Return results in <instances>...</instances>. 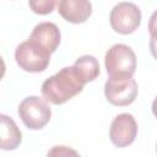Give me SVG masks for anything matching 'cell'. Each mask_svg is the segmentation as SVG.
I'll use <instances>...</instances> for the list:
<instances>
[{
    "instance_id": "12",
    "label": "cell",
    "mask_w": 157,
    "mask_h": 157,
    "mask_svg": "<svg viewBox=\"0 0 157 157\" xmlns=\"http://www.w3.org/2000/svg\"><path fill=\"white\" fill-rule=\"evenodd\" d=\"M56 0H28L29 9L37 15L52 13L55 7Z\"/></svg>"
},
{
    "instance_id": "6",
    "label": "cell",
    "mask_w": 157,
    "mask_h": 157,
    "mask_svg": "<svg viewBox=\"0 0 157 157\" xmlns=\"http://www.w3.org/2000/svg\"><path fill=\"white\" fill-rule=\"evenodd\" d=\"M107 101L118 107L131 104L137 96V83L131 77H109L104 85Z\"/></svg>"
},
{
    "instance_id": "9",
    "label": "cell",
    "mask_w": 157,
    "mask_h": 157,
    "mask_svg": "<svg viewBox=\"0 0 157 157\" xmlns=\"http://www.w3.org/2000/svg\"><path fill=\"white\" fill-rule=\"evenodd\" d=\"M29 39L39 43L40 45L47 48L50 53H54L60 44L61 34H60V29L55 23L42 22L33 28Z\"/></svg>"
},
{
    "instance_id": "13",
    "label": "cell",
    "mask_w": 157,
    "mask_h": 157,
    "mask_svg": "<svg viewBox=\"0 0 157 157\" xmlns=\"http://www.w3.org/2000/svg\"><path fill=\"white\" fill-rule=\"evenodd\" d=\"M67 155H74L76 156L77 152L74 150L67 148L66 146H55L53 150L48 152V156H67Z\"/></svg>"
},
{
    "instance_id": "11",
    "label": "cell",
    "mask_w": 157,
    "mask_h": 157,
    "mask_svg": "<svg viewBox=\"0 0 157 157\" xmlns=\"http://www.w3.org/2000/svg\"><path fill=\"white\" fill-rule=\"evenodd\" d=\"M72 69L76 76L78 77V80L83 85L96 80L99 75V64L97 59L92 55H83L78 58L74 63Z\"/></svg>"
},
{
    "instance_id": "8",
    "label": "cell",
    "mask_w": 157,
    "mask_h": 157,
    "mask_svg": "<svg viewBox=\"0 0 157 157\" xmlns=\"http://www.w3.org/2000/svg\"><path fill=\"white\" fill-rule=\"evenodd\" d=\"M58 12L67 22L83 23L92 13L90 0H59Z\"/></svg>"
},
{
    "instance_id": "14",
    "label": "cell",
    "mask_w": 157,
    "mask_h": 157,
    "mask_svg": "<svg viewBox=\"0 0 157 157\" xmlns=\"http://www.w3.org/2000/svg\"><path fill=\"white\" fill-rule=\"evenodd\" d=\"M148 32L150 36H157V10L151 15L148 20Z\"/></svg>"
},
{
    "instance_id": "15",
    "label": "cell",
    "mask_w": 157,
    "mask_h": 157,
    "mask_svg": "<svg viewBox=\"0 0 157 157\" xmlns=\"http://www.w3.org/2000/svg\"><path fill=\"white\" fill-rule=\"evenodd\" d=\"M150 50L155 59H157V36H151L150 38Z\"/></svg>"
},
{
    "instance_id": "16",
    "label": "cell",
    "mask_w": 157,
    "mask_h": 157,
    "mask_svg": "<svg viewBox=\"0 0 157 157\" xmlns=\"http://www.w3.org/2000/svg\"><path fill=\"white\" fill-rule=\"evenodd\" d=\"M152 113H153V115L157 118V97L153 99V102H152Z\"/></svg>"
},
{
    "instance_id": "5",
    "label": "cell",
    "mask_w": 157,
    "mask_h": 157,
    "mask_svg": "<svg viewBox=\"0 0 157 157\" xmlns=\"http://www.w3.org/2000/svg\"><path fill=\"white\" fill-rule=\"evenodd\" d=\"M109 22L117 33L130 34L140 27L141 11L132 2H119L112 9Z\"/></svg>"
},
{
    "instance_id": "17",
    "label": "cell",
    "mask_w": 157,
    "mask_h": 157,
    "mask_svg": "<svg viewBox=\"0 0 157 157\" xmlns=\"http://www.w3.org/2000/svg\"><path fill=\"white\" fill-rule=\"evenodd\" d=\"M156 150H157V147H156Z\"/></svg>"
},
{
    "instance_id": "3",
    "label": "cell",
    "mask_w": 157,
    "mask_h": 157,
    "mask_svg": "<svg viewBox=\"0 0 157 157\" xmlns=\"http://www.w3.org/2000/svg\"><path fill=\"white\" fill-rule=\"evenodd\" d=\"M104 65L109 77H131L136 70V55L125 44H114L108 49Z\"/></svg>"
},
{
    "instance_id": "4",
    "label": "cell",
    "mask_w": 157,
    "mask_h": 157,
    "mask_svg": "<svg viewBox=\"0 0 157 157\" xmlns=\"http://www.w3.org/2000/svg\"><path fill=\"white\" fill-rule=\"evenodd\" d=\"M18 115L22 123L31 130H39L44 128L52 117L49 104L37 96L26 97L18 105Z\"/></svg>"
},
{
    "instance_id": "10",
    "label": "cell",
    "mask_w": 157,
    "mask_h": 157,
    "mask_svg": "<svg viewBox=\"0 0 157 157\" xmlns=\"http://www.w3.org/2000/svg\"><path fill=\"white\" fill-rule=\"evenodd\" d=\"M1 150L10 151L20 146L22 141V132L16 123L7 115L1 114Z\"/></svg>"
},
{
    "instance_id": "1",
    "label": "cell",
    "mask_w": 157,
    "mask_h": 157,
    "mask_svg": "<svg viewBox=\"0 0 157 157\" xmlns=\"http://www.w3.org/2000/svg\"><path fill=\"white\" fill-rule=\"evenodd\" d=\"M83 90V83L76 76L72 66L63 67L42 85V94L52 104H64Z\"/></svg>"
},
{
    "instance_id": "7",
    "label": "cell",
    "mask_w": 157,
    "mask_h": 157,
    "mask_svg": "<svg viewBox=\"0 0 157 157\" xmlns=\"http://www.w3.org/2000/svg\"><path fill=\"white\" fill-rule=\"evenodd\" d=\"M137 135V123L129 113H121L114 118L109 129V137L114 146L126 147L131 145Z\"/></svg>"
},
{
    "instance_id": "2",
    "label": "cell",
    "mask_w": 157,
    "mask_h": 157,
    "mask_svg": "<svg viewBox=\"0 0 157 157\" xmlns=\"http://www.w3.org/2000/svg\"><path fill=\"white\" fill-rule=\"evenodd\" d=\"M50 52L39 43L28 39L17 45L15 50V60L17 65L28 72L44 71L50 61Z\"/></svg>"
}]
</instances>
